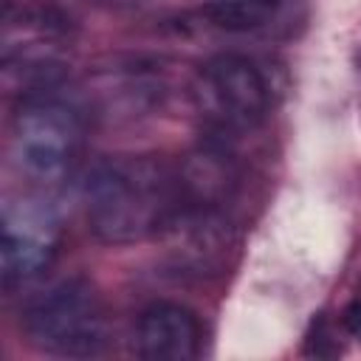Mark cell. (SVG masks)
Masks as SVG:
<instances>
[{"instance_id": "6da1fadb", "label": "cell", "mask_w": 361, "mask_h": 361, "mask_svg": "<svg viewBox=\"0 0 361 361\" xmlns=\"http://www.w3.org/2000/svg\"><path fill=\"white\" fill-rule=\"evenodd\" d=\"M178 178L155 158H107L85 180L87 228L110 245H130L155 237L180 206Z\"/></svg>"}, {"instance_id": "8992f818", "label": "cell", "mask_w": 361, "mask_h": 361, "mask_svg": "<svg viewBox=\"0 0 361 361\" xmlns=\"http://www.w3.org/2000/svg\"><path fill=\"white\" fill-rule=\"evenodd\" d=\"M56 248L59 220L48 203L37 197H17L3 206L0 274L6 290L39 276L54 262Z\"/></svg>"}, {"instance_id": "7a4b0ae2", "label": "cell", "mask_w": 361, "mask_h": 361, "mask_svg": "<svg viewBox=\"0 0 361 361\" xmlns=\"http://www.w3.org/2000/svg\"><path fill=\"white\" fill-rule=\"evenodd\" d=\"M23 330L34 347L68 358L99 355L110 341L104 302L82 276L62 279L34 296L23 310Z\"/></svg>"}, {"instance_id": "5b68a950", "label": "cell", "mask_w": 361, "mask_h": 361, "mask_svg": "<svg viewBox=\"0 0 361 361\" xmlns=\"http://www.w3.org/2000/svg\"><path fill=\"white\" fill-rule=\"evenodd\" d=\"M164 259L183 276H220L237 254V228L217 206H178L155 234Z\"/></svg>"}, {"instance_id": "52a82bcc", "label": "cell", "mask_w": 361, "mask_h": 361, "mask_svg": "<svg viewBox=\"0 0 361 361\" xmlns=\"http://www.w3.org/2000/svg\"><path fill=\"white\" fill-rule=\"evenodd\" d=\"M135 350L147 361H192L200 350V322L178 302H155L138 316Z\"/></svg>"}, {"instance_id": "ba28073f", "label": "cell", "mask_w": 361, "mask_h": 361, "mask_svg": "<svg viewBox=\"0 0 361 361\" xmlns=\"http://www.w3.org/2000/svg\"><path fill=\"white\" fill-rule=\"evenodd\" d=\"M279 0H206L203 11L223 31H254L271 20Z\"/></svg>"}, {"instance_id": "277c9868", "label": "cell", "mask_w": 361, "mask_h": 361, "mask_svg": "<svg viewBox=\"0 0 361 361\" xmlns=\"http://www.w3.org/2000/svg\"><path fill=\"white\" fill-rule=\"evenodd\" d=\"M192 99L200 116L217 130H248L265 118L271 87L251 59L240 54H217L200 65Z\"/></svg>"}, {"instance_id": "9c48e42d", "label": "cell", "mask_w": 361, "mask_h": 361, "mask_svg": "<svg viewBox=\"0 0 361 361\" xmlns=\"http://www.w3.org/2000/svg\"><path fill=\"white\" fill-rule=\"evenodd\" d=\"M347 333H353L355 338H361V302H353L344 307V316H341Z\"/></svg>"}, {"instance_id": "3957f363", "label": "cell", "mask_w": 361, "mask_h": 361, "mask_svg": "<svg viewBox=\"0 0 361 361\" xmlns=\"http://www.w3.org/2000/svg\"><path fill=\"white\" fill-rule=\"evenodd\" d=\"M82 116L62 99L34 93L11 118V155L17 169L37 183L65 180L82 152Z\"/></svg>"}]
</instances>
